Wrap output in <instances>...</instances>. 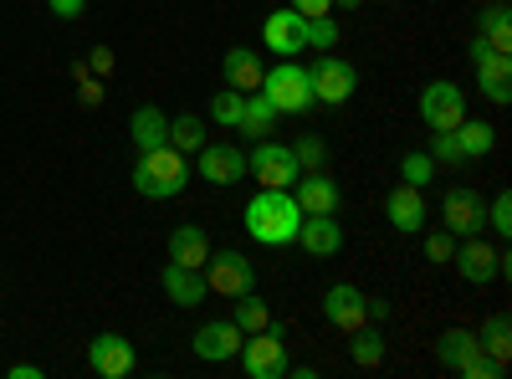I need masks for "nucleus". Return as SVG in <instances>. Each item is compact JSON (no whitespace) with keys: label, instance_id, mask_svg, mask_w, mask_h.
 I'll return each instance as SVG.
<instances>
[{"label":"nucleus","instance_id":"a211bd4d","mask_svg":"<svg viewBox=\"0 0 512 379\" xmlns=\"http://www.w3.org/2000/svg\"><path fill=\"white\" fill-rule=\"evenodd\" d=\"M159 287L169 292V303H180V308H195V303H205V272H195V267H180V262H164V272H159Z\"/></svg>","mask_w":512,"mask_h":379},{"label":"nucleus","instance_id":"423d86ee","mask_svg":"<svg viewBox=\"0 0 512 379\" xmlns=\"http://www.w3.org/2000/svg\"><path fill=\"white\" fill-rule=\"evenodd\" d=\"M451 262H456V272L472 282V287H487L492 277H507L512 272V257H507V251H497V246H487L482 236H461Z\"/></svg>","mask_w":512,"mask_h":379},{"label":"nucleus","instance_id":"c756f323","mask_svg":"<svg viewBox=\"0 0 512 379\" xmlns=\"http://www.w3.org/2000/svg\"><path fill=\"white\" fill-rule=\"evenodd\" d=\"M169 144H175L180 154H200V144H205V118H195V113L169 118Z\"/></svg>","mask_w":512,"mask_h":379},{"label":"nucleus","instance_id":"c9c22d12","mask_svg":"<svg viewBox=\"0 0 512 379\" xmlns=\"http://www.w3.org/2000/svg\"><path fill=\"white\" fill-rule=\"evenodd\" d=\"M241 98H246V93H236V88H221L216 98H210V118H216V123H226V129H236V118H241Z\"/></svg>","mask_w":512,"mask_h":379},{"label":"nucleus","instance_id":"412c9836","mask_svg":"<svg viewBox=\"0 0 512 379\" xmlns=\"http://www.w3.org/2000/svg\"><path fill=\"white\" fill-rule=\"evenodd\" d=\"M128 139H134V149H139V154H144V149L169 144V113H164L159 103L134 108V118H128Z\"/></svg>","mask_w":512,"mask_h":379},{"label":"nucleus","instance_id":"cd10ccee","mask_svg":"<svg viewBox=\"0 0 512 379\" xmlns=\"http://www.w3.org/2000/svg\"><path fill=\"white\" fill-rule=\"evenodd\" d=\"M472 349H477V333H472V328H446L441 339H436V359H441V369H456Z\"/></svg>","mask_w":512,"mask_h":379},{"label":"nucleus","instance_id":"a878e982","mask_svg":"<svg viewBox=\"0 0 512 379\" xmlns=\"http://www.w3.org/2000/svg\"><path fill=\"white\" fill-rule=\"evenodd\" d=\"M477 344H482V349H487V359H497L502 369L512 364V323H507V313H492V318L482 323Z\"/></svg>","mask_w":512,"mask_h":379},{"label":"nucleus","instance_id":"9d476101","mask_svg":"<svg viewBox=\"0 0 512 379\" xmlns=\"http://www.w3.org/2000/svg\"><path fill=\"white\" fill-rule=\"evenodd\" d=\"M420 118H425V129H441V134H451L456 123L466 118V93L456 88V82H425L420 88Z\"/></svg>","mask_w":512,"mask_h":379},{"label":"nucleus","instance_id":"6ab92c4d","mask_svg":"<svg viewBox=\"0 0 512 379\" xmlns=\"http://www.w3.org/2000/svg\"><path fill=\"white\" fill-rule=\"evenodd\" d=\"M297 246L313 251V257H338V251H344V226H338L333 216H303Z\"/></svg>","mask_w":512,"mask_h":379},{"label":"nucleus","instance_id":"2f4dec72","mask_svg":"<svg viewBox=\"0 0 512 379\" xmlns=\"http://www.w3.org/2000/svg\"><path fill=\"white\" fill-rule=\"evenodd\" d=\"M400 180H405V185H415V190H425V185L436 180V159L425 154V149H410V154L400 159Z\"/></svg>","mask_w":512,"mask_h":379},{"label":"nucleus","instance_id":"c85d7f7f","mask_svg":"<svg viewBox=\"0 0 512 379\" xmlns=\"http://www.w3.org/2000/svg\"><path fill=\"white\" fill-rule=\"evenodd\" d=\"M236 303V313H231V323L241 328V333H262L267 323H272V308L256 298V292H241V298H231Z\"/></svg>","mask_w":512,"mask_h":379},{"label":"nucleus","instance_id":"6e6552de","mask_svg":"<svg viewBox=\"0 0 512 379\" xmlns=\"http://www.w3.org/2000/svg\"><path fill=\"white\" fill-rule=\"evenodd\" d=\"M200 272H205V287L221 292V298H241V292L256 287V272H251V262L241 257L236 246H231V251H216V246H210V257H205Z\"/></svg>","mask_w":512,"mask_h":379},{"label":"nucleus","instance_id":"a18cd8bd","mask_svg":"<svg viewBox=\"0 0 512 379\" xmlns=\"http://www.w3.org/2000/svg\"><path fill=\"white\" fill-rule=\"evenodd\" d=\"M6 374H11V379H41V369H36V364H11Z\"/></svg>","mask_w":512,"mask_h":379},{"label":"nucleus","instance_id":"37998d69","mask_svg":"<svg viewBox=\"0 0 512 379\" xmlns=\"http://www.w3.org/2000/svg\"><path fill=\"white\" fill-rule=\"evenodd\" d=\"M52 6V16H62V21H77L82 16V0H47Z\"/></svg>","mask_w":512,"mask_h":379},{"label":"nucleus","instance_id":"49530a36","mask_svg":"<svg viewBox=\"0 0 512 379\" xmlns=\"http://www.w3.org/2000/svg\"><path fill=\"white\" fill-rule=\"evenodd\" d=\"M333 11H359V0H333Z\"/></svg>","mask_w":512,"mask_h":379},{"label":"nucleus","instance_id":"ddd939ff","mask_svg":"<svg viewBox=\"0 0 512 379\" xmlns=\"http://www.w3.org/2000/svg\"><path fill=\"white\" fill-rule=\"evenodd\" d=\"M323 318L333 323V328H344V333H354V328H364L369 323V298L354 287V282H333L328 292H323Z\"/></svg>","mask_w":512,"mask_h":379},{"label":"nucleus","instance_id":"ea45409f","mask_svg":"<svg viewBox=\"0 0 512 379\" xmlns=\"http://www.w3.org/2000/svg\"><path fill=\"white\" fill-rule=\"evenodd\" d=\"M477 82H482V98L487 103H497V108L512 103V77H477Z\"/></svg>","mask_w":512,"mask_h":379},{"label":"nucleus","instance_id":"de8ad7c7","mask_svg":"<svg viewBox=\"0 0 512 379\" xmlns=\"http://www.w3.org/2000/svg\"><path fill=\"white\" fill-rule=\"evenodd\" d=\"M384 6H395V0H384Z\"/></svg>","mask_w":512,"mask_h":379},{"label":"nucleus","instance_id":"4468645a","mask_svg":"<svg viewBox=\"0 0 512 379\" xmlns=\"http://www.w3.org/2000/svg\"><path fill=\"white\" fill-rule=\"evenodd\" d=\"M88 364H93L98 379H123V374H134L139 354H134V344H128L123 333H98V339L88 344Z\"/></svg>","mask_w":512,"mask_h":379},{"label":"nucleus","instance_id":"f03ea898","mask_svg":"<svg viewBox=\"0 0 512 379\" xmlns=\"http://www.w3.org/2000/svg\"><path fill=\"white\" fill-rule=\"evenodd\" d=\"M185 185H190V154H180L175 144H159V149H144L139 154L134 190L144 200H175Z\"/></svg>","mask_w":512,"mask_h":379},{"label":"nucleus","instance_id":"e433bc0d","mask_svg":"<svg viewBox=\"0 0 512 379\" xmlns=\"http://www.w3.org/2000/svg\"><path fill=\"white\" fill-rule=\"evenodd\" d=\"M487 226H492L502 241L512 236V195H507V190H497V195H492V205H487Z\"/></svg>","mask_w":512,"mask_h":379},{"label":"nucleus","instance_id":"bb28decb","mask_svg":"<svg viewBox=\"0 0 512 379\" xmlns=\"http://www.w3.org/2000/svg\"><path fill=\"white\" fill-rule=\"evenodd\" d=\"M349 354H354V364L359 369H379L384 364V354H390V344H384V333L379 328H354V344H349Z\"/></svg>","mask_w":512,"mask_h":379},{"label":"nucleus","instance_id":"58836bf2","mask_svg":"<svg viewBox=\"0 0 512 379\" xmlns=\"http://www.w3.org/2000/svg\"><path fill=\"white\" fill-rule=\"evenodd\" d=\"M425 257H431L436 267H446L456 257V236L451 231H436V236H425Z\"/></svg>","mask_w":512,"mask_h":379},{"label":"nucleus","instance_id":"9b49d317","mask_svg":"<svg viewBox=\"0 0 512 379\" xmlns=\"http://www.w3.org/2000/svg\"><path fill=\"white\" fill-rule=\"evenodd\" d=\"M262 41L272 57H303L308 52V16H297L292 6L272 11L267 26H262Z\"/></svg>","mask_w":512,"mask_h":379},{"label":"nucleus","instance_id":"1a4fd4ad","mask_svg":"<svg viewBox=\"0 0 512 379\" xmlns=\"http://www.w3.org/2000/svg\"><path fill=\"white\" fill-rule=\"evenodd\" d=\"M482 226H487L482 195H477L472 185H451L446 200H441V231H451V236L461 241V236H482Z\"/></svg>","mask_w":512,"mask_h":379},{"label":"nucleus","instance_id":"7c9ffc66","mask_svg":"<svg viewBox=\"0 0 512 379\" xmlns=\"http://www.w3.org/2000/svg\"><path fill=\"white\" fill-rule=\"evenodd\" d=\"M472 67H477V77H512V57L497 52V47H487L482 36L472 41Z\"/></svg>","mask_w":512,"mask_h":379},{"label":"nucleus","instance_id":"20e7f679","mask_svg":"<svg viewBox=\"0 0 512 379\" xmlns=\"http://www.w3.org/2000/svg\"><path fill=\"white\" fill-rule=\"evenodd\" d=\"M246 175H256L262 190H292L297 185V154L292 144H277V139H256V149L246 154Z\"/></svg>","mask_w":512,"mask_h":379},{"label":"nucleus","instance_id":"f8f14e48","mask_svg":"<svg viewBox=\"0 0 512 379\" xmlns=\"http://www.w3.org/2000/svg\"><path fill=\"white\" fill-rule=\"evenodd\" d=\"M195 170L205 185H236L246 175V149L236 144H216V139H205L200 154H195Z\"/></svg>","mask_w":512,"mask_h":379},{"label":"nucleus","instance_id":"aec40b11","mask_svg":"<svg viewBox=\"0 0 512 379\" xmlns=\"http://www.w3.org/2000/svg\"><path fill=\"white\" fill-rule=\"evenodd\" d=\"M221 72H226V88H236V93H256V88H262L267 62H262V52H251V47H231L226 62H221Z\"/></svg>","mask_w":512,"mask_h":379},{"label":"nucleus","instance_id":"f3484780","mask_svg":"<svg viewBox=\"0 0 512 379\" xmlns=\"http://www.w3.org/2000/svg\"><path fill=\"white\" fill-rule=\"evenodd\" d=\"M384 216H390V226L400 236H420L425 231V190H415V185L400 180L390 190V200H384Z\"/></svg>","mask_w":512,"mask_h":379},{"label":"nucleus","instance_id":"7ed1b4c3","mask_svg":"<svg viewBox=\"0 0 512 379\" xmlns=\"http://www.w3.org/2000/svg\"><path fill=\"white\" fill-rule=\"evenodd\" d=\"M256 93H262L282 118H297V113H308V108L318 103L303 62H277V67H267V72H262V88H256Z\"/></svg>","mask_w":512,"mask_h":379},{"label":"nucleus","instance_id":"0eeeda50","mask_svg":"<svg viewBox=\"0 0 512 379\" xmlns=\"http://www.w3.org/2000/svg\"><path fill=\"white\" fill-rule=\"evenodd\" d=\"M308 82H313V98L328 103V108H344V103L359 93V72H354V62H344V57H318V62L308 67Z\"/></svg>","mask_w":512,"mask_h":379},{"label":"nucleus","instance_id":"39448f33","mask_svg":"<svg viewBox=\"0 0 512 379\" xmlns=\"http://www.w3.org/2000/svg\"><path fill=\"white\" fill-rule=\"evenodd\" d=\"M241 369L251 379H282L287 374V339L282 328H262V333H246L241 339Z\"/></svg>","mask_w":512,"mask_h":379},{"label":"nucleus","instance_id":"4c0bfd02","mask_svg":"<svg viewBox=\"0 0 512 379\" xmlns=\"http://www.w3.org/2000/svg\"><path fill=\"white\" fill-rule=\"evenodd\" d=\"M425 154H431L436 164H461V149H456V134H441V129H431V144H425Z\"/></svg>","mask_w":512,"mask_h":379},{"label":"nucleus","instance_id":"f704fd0d","mask_svg":"<svg viewBox=\"0 0 512 379\" xmlns=\"http://www.w3.org/2000/svg\"><path fill=\"white\" fill-rule=\"evenodd\" d=\"M308 47H318V52H333V47H338V21H333V11H328V16H308Z\"/></svg>","mask_w":512,"mask_h":379},{"label":"nucleus","instance_id":"2eb2a0df","mask_svg":"<svg viewBox=\"0 0 512 379\" xmlns=\"http://www.w3.org/2000/svg\"><path fill=\"white\" fill-rule=\"evenodd\" d=\"M241 339H246V333H241L231 318H210V323L195 328V359H205V364H226V359L241 354Z\"/></svg>","mask_w":512,"mask_h":379},{"label":"nucleus","instance_id":"c03bdc74","mask_svg":"<svg viewBox=\"0 0 512 379\" xmlns=\"http://www.w3.org/2000/svg\"><path fill=\"white\" fill-rule=\"evenodd\" d=\"M384 318H390V303H384V298H369V323H384Z\"/></svg>","mask_w":512,"mask_h":379},{"label":"nucleus","instance_id":"f257e3e1","mask_svg":"<svg viewBox=\"0 0 512 379\" xmlns=\"http://www.w3.org/2000/svg\"><path fill=\"white\" fill-rule=\"evenodd\" d=\"M297 226H303V210H297L292 190H262L251 195L246 205V236L262 241V246H292Z\"/></svg>","mask_w":512,"mask_h":379},{"label":"nucleus","instance_id":"b1692460","mask_svg":"<svg viewBox=\"0 0 512 379\" xmlns=\"http://www.w3.org/2000/svg\"><path fill=\"white\" fill-rule=\"evenodd\" d=\"M477 36L487 41V47H497V52H512V11H507V0H492V6H482Z\"/></svg>","mask_w":512,"mask_h":379},{"label":"nucleus","instance_id":"4be33fe9","mask_svg":"<svg viewBox=\"0 0 512 379\" xmlns=\"http://www.w3.org/2000/svg\"><path fill=\"white\" fill-rule=\"evenodd\" d=\"M205 257H210V236H205V226H175L169 231V262H180V267H205Z\"/></svg>","mask_w":512,"mask_h":379},{"label":"nucleus","instance_id":"dca6fc26","mask_svg":"<svg viewBox=\"0 0 512 379\" xmlns=\"http://www.w3.org/2000/svg\"><path fill=\"white\" fill-rule=\"evenodd\" d=\"M292 200H297L303 216H333L344 195H338V185L323 170H303V175H297V185H292Z\"/></svg>","mask_w":512,"mask_h":379},{"label":"nucleus","instance_id":"72a5a7b5","mask_svg":"<svg viewBox=\"0 0 512 379\" xmlns=\"http://www.w3.org/2000/svg\"><path fill=\"white\" fill-rule=\"evenodd\" d=\"M292 154H297V170H323V164H328V144L318 134H303L292 144Z\"/></svg>","mask_w":512,"mask_h":379},{"label":"nucleus","instance_id":"a19ab883","mask_svg":"<svg viewBox=\"0 0 512 379\" xmlns=\"http://www.w3.org/2000/svg\"><path fill=\"white\" fill-rule=\"evenodd\" d=\"M82 67H88L93 77H113V47H93Z\"/></svg>","mask_w":512,"mask_h":379},{"label":"nucleus","instance_id":"79ce46f5","mask_svg":"<svg viewBox=\"0 0 512 379\" xmlns=\"http://www.w3.org/2000/svg\"><path fill=\"white\" fill-rule=\"evenodd\" d=\"M287 6H292L297 16H328V11H333V0H287Z\"/></svg>","mask_w":512,"mask_h":379},{"label":"nucleus","instance_id":"393cba45","mask_svg":"<svg viewBox=\"0 0 512 379\" xmlns=\"http://www.w3.org/2000/svg\"><path fill=\"white\" fill-rule=\"evenodd\" d=\"M456 149H461V159H487L492 149H497V129H492V123H456Z\"/></svg>","mask_w":512,"mask_h":379},{"label":"nucleus","instance_id":"5701e85b","mask_svg":"<svg viewBox=\"0 0 512 379\" xmlns=\"http://www.w3.org/2000/svg\"><path fill=\"white\" fill-rule=\"evenodd\" d=\"M277 118H282V113H277L262 93H246V98H241V118H236V129H241L246 139H272Z\"/></svg>","mask_w":512,"mask_h":379},{"label":"nucleus","instance_id":"473e14b6","mask_svg":"<svg viewBox=\"0 0 512 379\" xmlns=\"http://www.w3.org/2000/svg\"><path fill=\"white\" fill-rule=\"evenodd\" d=\"M456 374H461V379H502V374H507V369H502V364H497V359H487V349H482V344H477V349H472V354H466V359H461V364H456Z\"/></svg>","mask_w":512,"mask_h":379}]
</instances>
